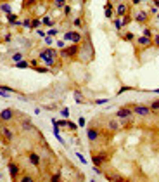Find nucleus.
I'll return each mask as SVG.
<instances>
[{"label": "nucleus", "mask_w": 159, "mask_h": 182, "mask_svg": "<svg viewBox=\"0 0 159 182\" xmlns=\"http://www.w3.org/2000/svg\"><path fill=\"white\" fill-rule=\"evenodd\" d=\"M7 170H9V175H11L12 179H18V177H19V172H21V168H19V165H18V163H14V161H11V163L7 165Z\"/></svg>", "instance_id": "7"}, {"label": "nucleus", "mask_w": 159, "mask_h": 182, "mask_svg": "<svg viewBox=\"0 0 159 182\" xmlns=\"http://www.w3.org/2000/svg\"><path fill=\"white\" fill-rule=\"evenodd\" d=\"M64 12L69 14V12H71V7H69V5H64Z\"/></svg>", "instance_id": "48"}, {"label": "nucleus", "mask_w": 159, "mask_h": 182, "mask_svg": "<svg viewBox=\"0 0 159 182\" xmlns=\"http://www.w3.org/2000/svg\"><path fill=\"white\" fill-rule=\"evenodd\" d=\"M59 179H61V175H59V173H56V175H52V177H50V181H52V182L59 181Z\"/></svg>", "instance_id": "40"}, {"label": "nucleus", "mask_w": 159, "mask_h": 182, "mask_svg": "<svg viewBox=\"0 0 159 182\" xmlns=\"http://www.w3.org/2000/svg\"><path fill=\"white\" fill-rule=\"evenodd\" d=\"M114 26H116V30L121 28V19H116V21H114Z\"/></svg>", "instance_id": "41"}, {"label": "nucleus", "mask_w": 159, "mask_h": 182, "mask_svg": "<svg viewBox=\"0 0 159 182\" xmlns=\"http://www.w3.org/2000/svg\"><path fill=\"white\" fill-rule=\"evenodd\" d=\"M0 33H2V30H0Z\"/></svg>", "instance_id": "55"}, {"label": "nucleus", "mask_w": 159, "mask_h": 182, "mask_svg": "<svg viewBox=\"0 0 159 182\" xmlns=\"http://www.w3.org/2000/svg\"><path fill=\"white\" fill-rule=\"evenodd\" d=\"M31 181H33V179H31L30 175H26V177H23V182H31Z\"/></svg>", "instance_id": "47"}, {"label": "nucleus", "mask_w": 159, "mask_h": 182, "mask_svg": "<svg viewBox=\"0 0 159 182\" xmlns=\"http://www.w3.org/2000/svg\"><path fill=\"white\" fill-rule=\"evenodd\" d=\"M142 35H144V36H152V30H149V28H144Z\"/></svg>", "instance_id": "29"}, {"label": "nucleus", "mask_w": 159, "mask_h": 182, "mask_svg": "<svg viewBox=\"0 0 159 182\" xmlns=\"http://www.w3.org/2000/svg\"><path fill=\"white\" fill-rule=\"evenodd\" d=\"M154 92H156V94H159V89H156V90H154Z\"/></svg>", "instance_id": "53"}, {"label": "nucleus", "mask_w": 159, "mask_h": 182, "mask_svg": "<svg viewBox=\"0 0 159 182\" xmlns=\"http://www.w3.org/2000/svg\"><path fill=\"white\" fill-rule=\"evenodd\" d=\"M37 0H24V5H33Z\"/></svg>", "instance_id": "46"}, {"label": "nucleus", "mask_w": 159, "mask_h": 182, "mask_svg": "<svg viewBox=\"0 0 159 182\" xmlns=\"http://www.w3.org/2000/svg\"><path fill=\"white\" fill-rule=\"evenodd\" d=\"M123 38H125V40H128V42H130V40H133V38H135V36H133V33H126V35L123 36Z\"/></svg>", "instance_id": "36"}, {"label": "nucleus", "mask_w": 159, "mask_h": 182, "mask_svg": "<svg viewBox=\"0 0 159 182\" xmlns=\"http://www.w3.org/2000/svg\"><path fill=\"white\" fill-rule=\"evenodd\" d=\"M0 9H2L4 12H7V14L11 12V5H9V4H2V5H0Z\"/></svg>", "instance_id": "24"}, {"label": "nucleus", "mask_w": 159, "mask_h": 182, "mask_svg": "<svg viewBox=\"0 0 159 182\" xmlns=\"http://www.w3.org/2000/svg\"><path fill=\"white\" fill-rule=\"evenodd\" d=\"M64 40H71V42H75V43H80V42H81V35L76 33V31H66V33H64Z\"/></svg>", "instance_id": "9"}, {"label": "nucleus", "mask_w": 159, "mask_h": 182, "mask_svg": "<svg viewBox=\"0 0 159 182\" xmlns=\"http://www.w3.org/2000/svg\"><path fill=\"white\" fill-rule=\"evenodd\" d=\"M149 108H151V111H152V113H156V111L159 109V99H158V101H154V102H152Z\"/></svg>", "instance_id": "22"}, {"label": "nucleus", "mask_w": 159, "mask_h": 182, "mask_svg": "<svg viewBox=\"0 0 159 182\" xmlns=\"http://www.w3.org/2000/svg\"><path fill=\"white\" fill-rule=\"evenodd\" d=\"M0 90H5V92H11V94H14V89L12 87H7V85H0Z\"/></svg>", "instance_id": "25"}, {"label": "nucleus", "mask_w": 159, "mask_h": 182, "mask_svg": "<svg viewBox=\"0 0 159 182\" xmlns=\"http://www.w3.org/2000/svg\"><path fill=\"white\" fill-rule=\"evenodd\" d=\"M12 118H14V111L11 108H5L0 113V122H11Z\"/></svg>", "instance_id": "8"}, {"label": "nucleus", "mask_w": 159, "mask_h": 182, "mask_svg": "<svg viewBox=\"0 0 159 182\" xmlns=\"http://www.w3.org/2000/svg\"><path fill=\"white\" fill-rule=\"evenodd\" d=\"M56 43H57V47H59V49H64V45H66L64 42H56Z\"/></svg>", "instance_id": "49"}, {"label": "nucleus", "mask_w": 159, "mask_h": 182, "mask_svg": "<svg viewBox=\"0 0 159 182\" xmlns=\"http://www.w3.org/2000/svg\"><path fill=\"white\" fill-rule=\"evenodd\" d=\"M37 33H38V36H47V33H43L42 30H37Z\"/></svg>", "instance_id": "50"}, {"label": "nucleus", "mask_w": 159, "mask_h": 182, "mask_svg": "<svg viewBox=\"0 0 159 182\" xmlns=\"http://www.w3.org/2000/svg\"><path fill=\"white\" fill-rule=\"evenodd\" d=\"M73 24H75V26H78V28H81V26H83V19H81V18H76L75 21H73Z\"/></svg>", "instance_id": "26"}, {"label": "nucleus", "mask_w": 159, "mask_h": 182, "mask_svg": "<svg viewBox=\"0 0 159 182\" xmlns=\"http://www.w3.org/2000/svg\"><path fill=\"white\" fill-rule=\"evenodd\" d=\"M57 33H59L57 30H52V28H50V30L47 31V36H54V35H57Z\"/></svg>", "instance_id": "33"}, {"label": "nucleus", "mask_w": 159, "mask_h": 182, "mask_svg": "<svg viewBox=\"0 0 159 182\" xmlns=\"http://www.w3.org/2000/svg\"><path fill=\"white\" fill-rule=\"evenodd\" d=\"M7 21H9V23H12V24H14V23H16V21H18V16H16V14H12V12H9V14H7Z\"/></svg>", "instance_id": "21"}, {"label": "nucleus", "mask_w": 159, "mask_h": 182, "mask_svg": "<svg viewBox=\"0 0 159 182\" xmlns=\"http://www.w3.org/2000/svg\"><path fill=\"white\" fill-rule=\"evenodd\" d=\"M87 137H88V141L97 142V141H99V132H97L95 128H88V130H87Z\"/></svg>", "instance_id": "13"}, {"label": "nucleus", "mask_w": 159, "mask_h": 182, "mask_svg": "<svg viewBox=\"0 0 159 182\" xmlns=\"http://www.w3.org/2000/svg\"><path fill=\"white\" fill-rule=\"evenodd\" d=\"M35 71H38V73H47L49 70H47V68H38V66H35Z\"/></svg>", "instance_id": "37"}, {"label": "nucleus", "mask_w": 159, "mask_h": 182, "mask_svg": "<svg viewBox=\"0 0 159 182\" xmlns=\"http://www.w3.org/2000/svg\"><path fill=\"white\" fill-rule=\"evenodd\" d=\"M80 50V45L78 43H73V45H69L68 49H61V55L62 57H69V59H73V57H76Z\"/></svg>", "instance_id": "3"}, {"label": "nucleus", "mask_w": 159, "mask_h": 182, "mask_svg": "<svg viewBox=\"0 0 159 182\" xmlns=\"http://www.w3.org/2000/svg\"><path fill=\"white\" fill-rule=\"evenodd\" d=\"M130 23V16L126 14V16H123V19H121V26H125V24H128Z\"/></svg>", "instance_id": "28"}, {"label": "nucleus", "mask_w": 159, "mask_h": 182, "mask_svg": "<svg viewBox=\"0 0 159 182\" xmlns=\"http://www.w3.org/2000/svg\"><path fill=\"white\" fill-rule=\"evenodd\" d=\"M40 24H42V21H40V19H33V21H31V30H37Z\"/></svg>", "instance_id": "23"}, {"label": "nucleus", "mask_w": 159, "mask_h": 182, "mask_svg": "<svg viewBox=\"0 0 159 182\" xmlns=\"http://www.w3.org/2000/svg\"><path fill=\"white\" fill-rule=\"evenodd\" d=\"M137 43H139L140 47H151L152 45V40H151V36H139L137 38Z\"/></svg>", "instance_id": "12"}, {"label": "nucleus", "mask_w": 159, "mask_h": 182, "mask_svg": "<svg viewBox=\"0 0 159 182\" xmlns=\"http://www.w3.org/2000/svg\"><path fill=\"white\" fill-rule=\"evenodd\" d=\"M154 5H156V7L159 9V0H154Z\"/></svg>", "instance_id": "52"}, {"label": "nucleus", "mask_w": 159, "mask_h": 182, "mask_svg": "<svg viewBox=\"0 0 159 182\" xmlns=\"http://www.w3.org/2000/svg\"><path fill=\"white\" fill-rule=\"evenodd\" d=\"M23 26H26V28H31V19H24V21H23Z\"/></svg>", "instance_id": "34"}, {"label": "nucleus", "mask_w": 159, "mask_h": 182, "mask_svg": "<svg viewBox=\"0 0 159 182\" xmlns=\"http://www.w3.org/2000/svg\"><path fill=\"white\" fill-rule=\"evenodd\" d=\"M121 2H125V0H121Z\"/></svg>", "instance_id": "56"}, {"label": "nucleus", "mask_w": 159, "mask_h": 182, "mask_svg": "<svg viewBox=\"0 0 159 182\" xmlns=\"http://www.w3.org/2000/svg\"><path fill=\"white\" fill-rule=\"evenodd\" d=\"M119 127H121V123H119L118 118H111V120H107V128H109L111 132H116V130H119Z\"/></svg>", "instance_id": "11"}, {"label": "nucleus", "mask_w": 159, "mask_h": 182, "mask_svg": "<svg viewBox=\"0 0 159 182\" xmlns=\"http://www.w3.org/2000/svg\"><path fill=\"white\" fill-rule=\"evenodd\" d=\"M158 19H159V16H158Z\"/></svg>", "instance_id": "57"}, {"label": "nucleus", "mask_w": 159, "mask_h": 182, "mask_svg": "<svg viewBox=\"0 0 159 182\" xmlns=\"http://www.w3.org/2000/svg\"><path fill=\"white\" fill-rule=\"evenodd\" d=\"M76 158H78V160L81 161V163H87V160H85V156H83V154H80V153H76Z\"/></svg>", "instance_id": "35"}, {"label": "nucleus", "mask_w": 159, "mask_h": 182, "mask_svg": "<svg viewBox=\"0 0 159 182\" xmlns=\"http://www.w3.org/2000/svg\"><path fill=\"white\" fill-rule=\"evenodd\" d=\"M21 128H23V130H33V123H31L30 120H23V122H21Z\"/></svg>", "instance_id": "17"}, {"label": "nucleus", "mask_w": 159, "mask_h": 182, "mask_svg": "<svg viewBox=\"0 0 159 182\" xmlns=\"http://www.w3.org/2000/svg\"><path fill=\"white\" fill-rule=\"evenodd\" d=\"M156 113H158V116H159V109H158V111H156Z\"/></svg>", "instance_id": "54"}, {"label": "nucleus", "mask_w": 159, "mask_h": 182, "mask_svg": "<svg viewBox=\"0 0 159 182\" xmlns=\"http://www.w3.org/2000/svg\"><path fill=\"white\" fill-rule=\"evenodd\" d=\"M45 43H47V45H52L54 42H52V38H50V36H47V38H45Z\"/></svg>", "instance_id": "45"}, {"label": "nucleus", "mask_w": 159, "mask_h": 182, "mask_svg": "<svg viewBox=\"0 0 159 182\" xmlns=\"http://www.w3.org/2000/svg\"><path fill=\"white\" fill-rule=\"evenodd\" d=\"M126 90H132V87H121L119 92H118V95H119V94H123V92H126Z\"/></svg>", "instance_id": "39"}, {"label": "nucleus", "mask_w": 159, "mask_h": 182, "mask_svg": "<svg viewBox=\"0 0 159 182\" xmlns=\"http://www.w3.org/2000/svg\"><path fill=\"white\" fill-rule=\"evenodd\" d=\"M56 57H57V50H54L52 47L43 49V50H40V52H38V59L45 64V66H54Z\"/></svg>", "instance_id": "1"}, {"label": "nucleus", "mask_w": 159, "mask_h": 182, "mask_svg": "<svg viewBox=\"0 0 159 182\" xmlns=\"http://www.w3.org/2000/svg\"><path fill=\"white\" fill-rule=\"evenodd\" d=\"M66 127L69 128V130H76L78 125H76V123H73V122H68V125H66Z\"/></svg>", "instance_id": "30"}, {"label": "nucleus", "mask_w": 159, "mask_h": 182, "mask_svg": "<svg viewBox=\"0 0 159 182\" xmlns=\"http://www.w3.org/2000/svg\"><path fill=\"white\" fill-rule=\"evenodd\" d=\"M132 109H133V114H139V116H149L152 113L149 106H144V104H135Z\"/></svg>", "instance_id": "5"}, {"label": "nucleus", "mask_w": 159, "mask_h": 182, "mask_svg": "<svg viewBox=\"0 0 159 182\" xmlns=\"http://www.w3.org/2000/svg\"><path fill=\"white\" fill-rule=\"evenodd\" d=\"M149 2H151V0H149Z\"/></svg>", "instance_id": "58"}, {"label": "nucleus", "mask_w": 159, "mask_h": 182, "mask_svg": "<svg viewBox=\"0 0 159 182\" xmlns=\"http://www.w3.org/2000/svg\"><path fill=\"white\" fill-rule=\"evenodd\" d=\"M106 102H107V99H97L95 101V104H106Z\"/></svg>", "instance_id": "42"}, {"label": "nucleus", "mask_w": 159, "mask_h": 182, "mask_svg": "<svg viewBox=\"0 0 159 182\" xmlns=\"http://www.w3.org/2000/svg\"><path fill=\"white\" fill-rule=\"evenodd\" d=\"M116 14H118V16H126V14H128V5L121 2L118 7H116Z\"/></svg>", "instance_id": "15"}, {"label": "nucleus", "mask_w": 159, "mask_h": 182, "mask_svg": "<svg viewBox=\"0 0 159 182\" xmlns=\"http://www.w3.org/2000/svg\"><path fill=\"white\" fill-rule=\"evenodd\" d=\"M152 45H156V47H159V35L154 36V40H152Z\"/></svg>", "instance_id": "38"}, {"label": "nucleus", "mask_w": 159, "mask_h": 182, "mask_svg": "<svg viewBox=\"0 0 159 182\" xmlns=\"http://www.w3.org/2000/svg\"><path fill=\"white\" fill-rule=\"evenodd\" d=\"M11 59H12L14 63H19V61H23V59H24V55L21 54V52H16V54H12V57H11Z\"/></svg>", "instance_id": "18"}, {"label": "nucleus", "mask_w": 159, "mask_h": 182, "mask_svg": "<svg viewBox=\"0 0 159 182\" xmlns=\"http://www.w3.org/2000/svg\"><path fill=\"white\" fill-rule=\"evenodd\" d=\"M42 23H43V24H47V26H50V24H52V21H50V18H49V16H45V18L42 19Z\"/></svg>", "instance_id": "31"}, {"label": "nucleus", "mask_w": 159, "mask_h": 182, "mask_svg": "<svg viewBox=\"0 0 159 182\" xmlns=\"http://www.w3.org/2000/svg\"><path fill=\"white\" fill-rule=\"evenodd\" d=\"M85 123H87V120H85L83 116H80L78 118V127H85Z\"/></svg>", "instance_id": "32"}, {"label": "nucleus", "mask_w": 159, "mask_h": 182, "mask_svg": "<svg viewBox=\"0 0 159 182\" xmlns=\"http://www.w3.org/2000/svg\"><path fill=\"white\" fill-rule=\"evenodd\" d=\"M28 66H30V63H28V61H24V59H23V61H19V63H16V68H21V70H23V68L26 70Z\"/></svg>", "instance_id": "19"}, {"label": "nucleus", "mask_w": 159, "mask_h": 182, "mask_svg": "<svg viewBox=\"0 0 159 182\" xmlns=\"http://www.w3.org/2000/svg\"><path fill=\"white\" fill-rule=\"evenodd\" d=\"M61 114H62L64 118H69V109H68V108H62V109H61Z\"/></svg>", "instance_id": "27"}, {"label": "nucleus", "mask_w": 159, "mask_h": 182, "mask_svg": "<svg viewBox=\"0 0 159 182\" xmlns=\"http://www.w3.org/2000/svg\"><path fill=\"white\" fill-rule=\"evenodd\" d=\"M149 19V12L147 11H140L135 14V23H145Z\"/></svg>", "instance_id": "14"}, {"label": "nucleus", "mask_w": 159, "mask_h": 182, "mask_svg": "<svg viewBox=\"0 0 159 182\" xmlns=\"http://www.w3.org/2000/svg\"><path fill=\"white\" fill-rule=\"evenodd\" d=\"M11 38H12V35H11V33H7V35L4 36V42H11Z\"/></svg>", "instance_id": "43"}, {"label": "nucleus", "mask_w": 159, "mask_h": 182, "mask_svg": "<svg viewBox=\"0 0 159 182\" xmlns=\"http://www.w3.org/2000/svg\"><path fill=\"white\" fill-rule=\"evenodd\" d=\"M73 97H75V101H76L78 104H83V102H85V97H83V94H81V92H78V90H75Z\"/></svg>", "instance_id": "16"}, {"label": "nucleus", "mask_w": 159, "mask_h": 182, "mask_svg": "<svg viewBox=\"0 0 159 182\" xmlns=\"http://www.w3.org/2000/svg\"><path fill=\"white\" fill-rule=\"evenodd\" d=\"M28 158H30V163L33 165V166H38L40 161H42L40 154L38 153H35V151H30V153H28Z\"/></svg>", "instance_id": "10"}, {"label": "nucleus", "mask_w": 159, "mask_h": 182, "mask_svg": "<svg viewBox=\"0 0 159 182\" xmlns=\"http://www.w3.org/2000/svg\"><path fill=\"white\" fill-rule=\"evenodd\" d=\"M0 135H2V141H4L5 144H11V142H12V139H14L12 130L5 125V122H0Z\"/></svg>", "instance_id": "2"}, {"label": "nucleus", "mask_w": 159, "mask_h": 182, "mask_svg": "<svg viewBox=\"0 0 159 182\" xmlns=\"http://www.w3.org/2000/svg\"><path fill=\"white\" fill-rule=\"evenodd\" d=\"M106 16H107V18H113V11H111V9H106Z\"/></svg>", "instance_id": "44"}, {"label": "nucleus", "mask_w": 159, "mask_h": 182, "mask_svg": "<svg viewBox=\"0 0 159 182\" xmlns=\"http://www.w3.org/2000/svg\"><path fill=\"white\" fill-rule=\"evenodd\" d=\"M132 114H133V109L128 108V106H123V108L118 109L116 118H118V120H128V118H132Z\"/></svg>", "instance_id": "4"}, {"label": "nucleus", "mask_w": 159, "mask_h": 182, "mask_svg": "<svg viewBox=\"0 0 159 182\" xmlns=\"http://www.w3.org/2000/svg\"><path fill=\"white\" fill-rule=\"evenodd\" d=\"M109 160V154L107 153H99V154H92V161L95 166H100V165L104 163V161H107Z\"/></svg>", "instance_id": "6"}, {"label": "nucleus", "mask_w": 159, "mask_h": 182, "mask_svg": "<svg viewBox=\"0 0 159 182\" xmlns=\"http://www.w3.org/2000/svg\"><path fill=\"white\" fill-rule=\"evenodd\" d=\"M140 2H142V0H132V4H133V5H139Z\"/></svg>", "instance_id": "51"}, {"label": "nucleus", "mask_w": 159, "mask_h": 182, "mask_svg": "<svg viewBox=\"0 0 159 182\" xmlns=\"http://www.w3.org/2000/svg\"><path fill=\"white\" fill-rule=\"evenodd\" d=\"M64 5H66V0H54V7H57V9H64Z\"/></svg>", "instance_id": "20"}]
</instances>
